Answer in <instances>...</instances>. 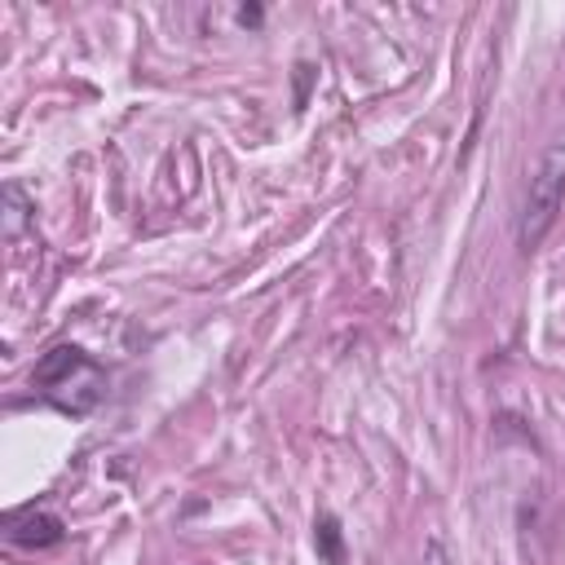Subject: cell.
Instances as JSON below:
<instances>
[{
  "label": "cell",
  "instance_id": "obj_5",
  "mask_svg": "<svg viewBox=\"0 0 565 565\" xmlns=\"http://www.w3.org/2000/svg\"><path fill=\"white\" fill-rule=\"evenodd\" d=\"M419 565H450V556H446L441 539H428V543H424V556H419Z\"/></svg>",
  "mask_w": 565,
  "mask_h": 565
},
{
  "label": "cell",
  "instance_id": "obj_6",
  "mask_svg": "<svg viewBox=\"0 0 565 565\" xmlns=\"http://www.w3.org/2000/svg\"><path fill=\"white\" fill-rule=\"evenodd\" d=\"M238 22H243V26H256V22H260V9H256V4L238 9Z\"/></svg>",
  "mask_w": 565,
  "mask_h": 565
},
{
  "label": "cell",
  "instance_id": "obj_4",
  "mask_svg": "<svg viewBox=\"0 0 565 565\" xmlns=\"http://www.w3.org/2000/svg\"><path fill=\"white\" fill-rule=\"evenodd\" d=\"M26 212H31V207H26V199H22V190H18L13 181H9V185H4V234H9V238H13L18 230H22V221H26Z\"/></svg>",
  "mask_w": 565,
  "mask_h": 565
},
{
  "label": "cell",
  "instance_id": "obj_2",
  "mask_svg": "<svg viewBox=\"0 0 565 565\" xmlns=\"http://www.w3.org/2000/svg\"><path fill=\"white\" fill-rule=\"evenodd\" d=\"M9 539L18 547H53V543H62V521L53 512L22 508V512L9 516Z\"/></svg>",
  "mask_w": 565,
  "mask_h": 565
},
{
  "label": "cell",
  "instance_id": "obj_3",
  "mask_svg": "<svg viewBox=\"0 0 565 565\" xmlns=\"http://www.w3.org/2000/svg\"><path fill=\"white\" fill-rule=\"evenodd\" d=\"M313 547H318V556L327 565H344V534H340V521L331 512H322L313 521Z\"/></svg>",
  "mask_w": 565,
  "mask_h": 565
},
{
  "label": "cell",
  "instance_id": "obj_1",
  "mask_svg": "<svg viewBox=\"0 0 565 565\" xmlns=\"http://www.w3.org/2000/svg\"><path fill=\"white\" fill-rule=\"evenodd\" d=\"M561 199H565V137L543 150V159L534 163V172L525 181L521 216H516V247L521 252H534L552 234Z\"/></svg>",
  "mask_w": 565,
  "mask_h": 565
}]
</instances>
